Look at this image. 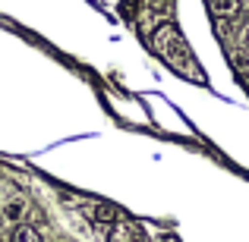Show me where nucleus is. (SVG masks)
Wrapping results in <instances>:
<instances>
[{
	"label": "nucleus",
	"instance_id": "obj_3",
	"mask_svg": "<svg viewBox=\"0 0 249 242\" xmlns=\"http://www.w3.org/2000/svg\"><path fill=\"white\" fill-rule=\"evenodd\" d=\"M91 220H95V226H101V230H110L114 224L123 220V214L117 211L114 205H95L91 208Z\"/></svg>",
	"mask_w": 249,
	"mask_h": 242
},
{
	"label": "nucleus",
	"instance_id": "obj_9",
	"mask_svg": "<svg viewBox=\"0 0 249 242\" xmlns=\"http://www.w3.org/2000/svg\"><path fill=\"white\" fill-rule=\"evenodd\" d=\"M161 242H180V239H174V236H164V239H161Z\"/></svg>",
	"mask_w": 249,
	"mask_h": 242
},
{
	"label": "nucleus",
	"instance_id": "obj_8",
	"mask_svg": "<svg viewBox=\"0 0 249 242\" xmlns=\"http://www.w3.org/2000/svg\"><path fill=\"white\" fill-rule=\"evenodd\" d=\"M243 48L249 50V25H246V32H243Z\"/></svg>",
	"mask_w": 249,
	"mask_h": 242
},
{
	"label": "nucleus",
	"instance_id": "obj_2",
	"mask_svg": "<svg viewBox=\"0 0 249 242\" xmlns=\"http://www.w3.org/2000/svg\"><path fill=\"white\" fill-rule=\"evenodd\" d=\"M107 242H145V236H142V230L136 224L120 220V224H114L107 230Z\"/></svg>",
	"mask_w": 249,
	"mask_h": 242
},
{
	"label": "nucleus",
	"instance_id": "obj_7",
	"mask_svg": "<svg viewBox=\"0 0 249 242\" xmlns=\"http://www.w3.org/2000/svg\"><path fill=\"white\" fill-rule=\"evenodd\" d=\"M170 6H174V0H148V10H152L155 16H167Z\"/></svg>",
	"mask_w": 249,
	"mask_h": 242
},
{
	"label": "nucleus",
	"instance_id": "obj_10",
	"mask_svg": "<svg viewBox=\"0 0 249 242\" xmlns=\"http://www.w3.org/2000/svg\"><path fill=\"white\" fill-rule=\"evenodd\" d=\"M0 242H3V239H0Z\"/></svg>",
	"mask_w": 249,
	"mask_h": 242
},
{
	"label": "nucleus",
	"instance_id": "obj_5",
	"mask_svg": "<svg viewBox=\"0 0 249 242\" xmlns=\"http://www.w3.org/2000/svg\"><path fill=\"white\" fill-rule=\"evenodd\" d=\"M0 214H3V220H10V224H19V217L25 214V201H22V198H10V201H3Z\"/></svg>",
	"mask_w": 249,
	"mask_h": 242
},
{
	"label": "nucleus",
	"instance_id": "obj_6",
	"mask_svg": "<svg viewBox=\"0 0 249 242\" xmlns=\"http://www.w3.org/2000/svg\"><path fill=\"white\" fill-rule=\"evenodd\" d=\"M240 6H243L240 0H212V10L218 13L221 19H227V16H237V13H240Z\"/></svg>",
	"mask_w": 249,
	"mask_h": 242
},
{
	"label": "nucleus",
	"instance_id": "obj_1",
	"mask_svg": "<svg viewBox=\"0 0 249 242\" xmlns=\"http://www.w3.org/2000/svg\"><path fill=\"white\" fill-rule=\"evenodd\" d=\"M152 44H155V50L167 60V66L174 69V73H180L183 79L199 82V85L205 82V73L199 69V60L193 57L189 44L183 41L180 29H177L174 22H161L158 29H155V35H152Z\"/></svg>",
	"mask_w": 249,
	"mask_h": 242
},
{
	"label": "nucleus",
	"instance_id": "obj_4",
	"mask_svg": "<svg viewBox=\"0 0 249 242\" xmlns=\"http://www.w3.org/2000/svg\"><path fill=\"white\" fill-rule=\"evenodd\" d=\"M6 242H41V233H38L35 226H29V224H13Z\"/></svg>",
	"mask_w": 249,
	"mask_h": 242
}]
</instances>
